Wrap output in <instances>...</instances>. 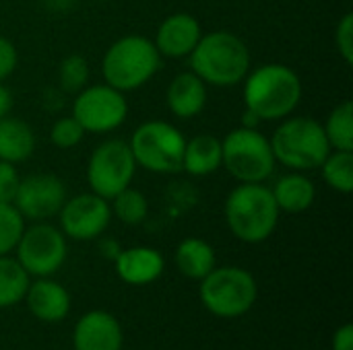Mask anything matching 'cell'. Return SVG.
Here are the masks:
<instances>
[{
	"label": "cell",
	"mask_w": 353,
	"mask_h": 350,
	"mask_svg": "<svg viewBox=\"0 0 353 350\" xmlns=\"http://www.w3.org/2000/svg\"><path fill=\"white\" fill-rule=\"evenodd\" d=\"M242 97L244 107L261 122H281L298 109L304 85L292 66L267 62L248 70L242 80Z\"/></svg>",
	"instance_id": "6da1fadb"
},
{
	"label": "cell",
	"mask_w": 353,
	"mask_h": 350,
	"mask_svg": "<svg viewBox=\"0 0 353 350\" xmlns=\"http://www.w3.org/2000/svg\"><path fill=\"white\" fill-rule=\"evenodd\" d=\"M190 70L207 85L230 89L244 80L252 68V54L246 41L228 29L203 33L186 58Z\"/></svg>",
	"instance_id": "7a4b0ae2"
},
{
	"label": "cell",
	"mask_w": 353,
	"mask_h": 350,
	"mask_svg": "<svg viewBox=\"0 0 353 350\" xmlns=\"http://www.w3.org/2000/svg\"><path fill=\"white\" fill-rule=\"evenodd\" d=\"M223 217L230 233L238 241L256 245L275 233L281 210L269 186L238 184L223 202Z\"/></svg>",
	"instance_id": "3957f363"
},
{
	"label": "cell",
	"mask_w": 353,
	"mask_h": 350,
	"mask_svg": "<svg viewBox=\"0 0 353 350\" xmlns=\"http://www.w3.org/2000/svg\"><path fill=\"white\" fill-rule=\"evenodd\" d=\"M161 62L163 58L159 56L151 37L139 33L122 35L103 52V83L122 93H132L145 87L159 72Z\"/></svg>",
	"instance_id": "277c9868"
},
{
	"label": "cell",
	"mask_w": 353,
	"mask_h": 350,
	"mask_svg": "<svg viewBox=\"0 0 353 350\" xmlns=\"http://www.w3.org/2000/svg\"><path fill=\"white\" fill-rule=\"evenodd\" d=\"M277 165L290 171H314L323 165L333 151L323 124L312 116H288L277 122L275 132L269 136Z\"/></svg>",
	"instance_id": "5b68a950"
},
{
	"label": "cell",
	"mask_w": 353,
	"mask_h": 350,
	"mask_svg": "<svg viewBox=\"0 0 353 350\" xmlns=\"http://www.w3.org/2000/svg\"><path fill=\"white\" fill-rule=\"evenodd\" d=\"M221 167L238 184H265L277 167L269 136L238 126L221 138Z\"/></svg>",
	"instance_id": "8992f818"
},
{
	"label": "cell",
	"mask_w": 353,
	"mask_h": 350,
	"mask_svg": "<svg viewBox=\"0 0 353 350\" xmlns=\"http://www.w3.org/2000/svg\"><path fill=\"white\" fill-rule=\"evenodd\" d=\"M199 299L215 318L236 320L254 307L259 299V285L254 274L246 268L215 266L201 281Z\"/></svg>",
	"instance_id": "52a82bcc"
},
{
	"label": "cell",
	"mask_w": 353,
	"mask_h": 350,
	"mask_svg": "<svg viewBox=\"0 0 353 350\" xmlns=\"http://www.w3.org/2000/svg\"><path fill=\"white\" fill-rule=\"evenodd\" d=\"M186 136L172 122L149 120L134 128L128 146L137 161V167L170 175L182 171V155H184Z\"/></svg>",
	"instance_id": "ba28073f"
},
{
	"label": "cell",
	"mask_w": 353,
	"mask_h": 350,
	"mask_svg": "<svg viewBox=\"0 0 353 350\" xmlns=\"http://www.w3.org/2000/svg\"><path fill=\"white\" fill-rule=\"evenodd\" d=\"M137 169L128 140L108 138L91 151L85 175L93 194L112 200L116 194L132 186Z\"/></svg>",
	"instance_id": "9c48e42d"
},
{
	"label": "cell",
	"mask_w": 353,
	"mask_h": 350,
	"mask_svg": "<svg viewBox=\"0 0 353 350\" xmlns=\"http://www.w3.org/2000/svg\"><path fill=\"white\" fill-rule=\"evenodd\" d=\"M68 256V239L60 227L39 221L31 227H25L17 248L14 258L29 276L46 278L56 274Z\"/></svg>",
	"instance_id": "30bf717a"
},
{
	"label": "cell",
	"mask_w": 353,
	"mask_h": 350,
	"mask_svg": "<svg viewBox=\"0 0 353 350\" xmlns=\"http://www.w3.org/2000/svg\"><path fill=\"white\" fill-rule=\"evenodd\" d=\"M70 116L87 134H110L128 118L126 93L110 87L108 83L87 85L74 95Z\"/></svg>",
	"instance_id": "8fae6325"
},
{
	"label": "cell",
	"mask_w": 353,
	"mask_h": 350,
	"mask_svg": "<svg viewBox=\"0 0 353 350\" xmlns=\"http://www.w3.org/2000/svg\"><path fill=\"white\" fill-rule=\"evenodd\" d=\"M112 223L110 200L89 192L66 198L58 212V227L66 239L93 241L99 239Z\"/></svg>",
	"instance_id": "7c38bea8"
},
{
	"label": "cell",
	"mask_w": 353,
	"mask_h": 350,
	"mask_svg": "<svg viewBox=\"0 0 353 350\" xmlns=\"http://www.w3.org/2000/svg\"><path fill=\"white\" fill-rule=\"evenodd\" d=\"M66 198V184L58 175L31 173L21 177L12 204L25 221L39 223L58 217Z\"/></svg>",
	"instance_id": "4fadbf2b"
},
{
	"label": "cell",
	"mask_w": 353,
	"mask_h": 350,
	"mask_svg": "<svg viewBox=\"0 0 353 350\" xmlns=\"http://www.w3.org/2000/svg\"><path fill=\"white\" fill-rule=\"evenodd\" d=\"M203 35L201 21L190 12H172L168 14L153 37V43L161 58L182 60L192 54Z\"/></svg>",
	"instance_id": "5bb4252c"
},
{
	"label": "cell",
	"mask_w": 353,
	"mask_h": 350,
	"mask_svg": "<svg viewBox=\"0 0 353 350\" xmlns=\"http://www.w3.org/2000/svg\"><path fill=\"white\" fill-rule=\"evenodd\" d=\"M124 332L116 316L93 309L83 314L72 330L74 350H122Z\"/></svg>",
	"instance_id": "9a60e30c"
},
{
	"label": "cell",
	"mask_w": 353,
	"mask_h": 350,
	"mask_svg": "<svg viewBox=\"0 0 353 350\" xmlns=\"http://www.w3.org/2000/svg\"><path fill=\"white\" fill-rule=\"evenodd\" d=\"M114 270L122 283L130 287H147L163 274L165 258L155 248L134 245L118 252L114 258Z\"/></svg>",
	"instance_id": "2e32d148"
},
{
	"label": "cell",
	"mask_w": 353,
	"mask_h": 350,
	"mask_svg": "<svg viewBox=\"0 0 353 350\" xmlns=\"http://www.w3.org/2000/svg\"><path fill=\"white\" fill-rule=\"evenodd\" d=\"M23 301L27 303L31 316L46 324H58L70 311V293L52 276L35 278L33 283H29Z\"/></svg>",
	"instance_id": "e0dca14e"
},
{
	"label": "cell",
	"mask_w": 353,
	"mask_h": 350,
	"mask_svg": "<svg viewBox=\"0 0 353 350\" xmlns=\"http://www.w3.org/2000/svg\"><path fill=\"white\" fill-rule=\"evenodd\" d=\"M207 97V85L192 70L178 72L165 89V105L178 120L196 118L205 109Z\"/></svg>",
	"instance_id": "ac0fdd59"
},
{
	"label": "cell",
	"mask_w": 353,
	"mask_h": 350,
	"mask_svg": "<svg viewBox=\"0 0 353 350\" xmlns=\"http://www.w3.org/2000/svg\"><path fill=\"white\" fill-rule=\"evenodd\" d=\"M271 192L279 210L288 215L306 212L316 200V186L302 171H288L285 175L277 177L271 186Z\"/></svg>",
	"instance_id": "d6986e66"
},
{
	"label": "cell",
	"mask_w": 353,
	"mask_h": 350,
	"mask_svg": "<svg viewBox=\"0 0 353 350\" xmlns=\"http://www.w3.org/2000/svg\"><path fill=\"white\" fill-rule=\"evenodd\" d=\"M221 169V138L215 134H194L186 138L182 155V171L192 177H207Z\"/></svg>",
	"instance_id": "ffe728a7"
},
{
	"label": "cell",
	"mask_w": 353,
	"mask_h": 350,
	"mask_svg": "<svg viewBox=\"0 0 353 350\" xmlns=\"http://www.w3.org/2000/svg\"><path fill=\"white\" fill-rule=\"evenodd\" d=\"M174 262L184 278L201 283L217 266V256L209 241L201 237H186L178 243Z\"/></svg>",
	"instance_id": "44dd1931"
},
{
	"label": "cell",
	"mask_w": 353,
	"mask_h": 350,
	"mask_svg": "<svg viewBox=\"0 0 353 350\" xmlns=\"http://www.w3.org/2000/svg\"><path fill=\"white\" fill-rule=\"evenodd\" d=\"M35 151L33 128L12 116L0 118V161L19 165L25 163Z\"/></svg>",
	"instance_id": "7402d4cb"
},
{
	"label": "cell",
	"mask_w": 353,
	"mask_h": 350,
	"mask_svg": "<svg viewBox=\"0 0 353 350\" xmlns=\"http://www.w3.org/2000/svg\"><path fill=\"white\" fill-rule=\"evenodd\" d=\"M31 276L23 270L17 258L0 256V309L14 307L25 299Z\"/></svg>",
	"instance_id": "603a6c76"
},
{
	"label": "cell",
	"mask_w": 353,
	"mask_h": 350,
	"mask_svg": "<svg viewBox=\"0 0 353 350\" xmlns=\"http://www.w3.org/2000/svg\"><path fill=\"white\" fill-rule=\"evenodd\" d=\"M327 140L333 151H353V103L350 99L337 103L323 122Z\"/></svg>",
	"instance_id": "cb8c5ba5"
},
{
	"label": "cell",
	"mask_w": 353,
	"mask_h": 350,
	"mask_svg": "<svg viewBox=\"0 0 353 350\" xmlns=\"http://www.w3.org/2000/svg\"><path fill=\"white\" fill-rule=\"evenodd\" d=\"M325 184L339 192L352 194L353 190V151H331L319 167Z\"/></svg>",
	"instance_id": "d4e9b609"
},
{
	"label": "cell",
	"mask_w": 353,
	"mask_h": 350,
	"mask_svg": "<svg viewBox=\"0 0 353 350\" xmlns=\"http://www.w3.org/2000/svg\"><path fill=\"white\" fill-rule=\"evenodd\" d=\"M110 208H112V219H118L120 223L134 227L145 223L149 215V200L143 192L128 186L126 190H122L110 200Z\"/></svg>",
	"instance_id": "484cf974"
},
{
	"label": "cell",
	"mask_w": 353,
	"mask_h": 350,
	"mask_svg": "<svg viewBox=\"0 0 353 350\" xmlns=\"http://www.w3.org/2000/svg\"><path fill=\"white\" fill-rule=\"evenodd\" d=\"M89 62L81 54H68L58 64V85L68 95H77L79 91H83L89 85Z\"/></svg>",
	"instance_id": "4316f807"
},
{
	"label": "cell",
	"mask_w": 353,
	"mask_h": 350,
	"mask_svg": "<svg viewBox=\"0 0 353 350\" xmlns=\"http://www.w3.org/2000/svg\"><path fill=\"white\" fill-rule=\"evenodd\" d=\"M25 219L14 204H0V256H10L25 231Z\"/></svg>",
	"instance_id": "83f0119b"
},
{
	"label": "cell",
	"mask_w": 353,
	"mask_h": 350,
	"mask_svg": "<svg viewBox=\"0 0 353 350\" xmlns=\"http://www.w3.org/2000/svg\"><path fill=\"white\" fill-rule=\"evenodd\" d=\"M85 130L83 126L72 118V116H66V118H60L56 120L52 126H50V142L60 149V151H68V149H74L83 142L85 138Z\"/></svg>",
	"instance_id": "f1b7e54d"
},
{
	"label": "cell",
	"mask_w": 353,
	"mask_h": 350,
	"mask_svg": "<svg viewBox=\"0 0 353 350\" xmlns=\"http://www.w3.org/2000/svg\"><path fill=\"white\" fill-rule=\"evenodd\" d=\"M335 47H337V54L341 56V60L352 66L353 64V12L347 10L337 27H335Z\"/></svg>",
	"instance_id": "f546056e"
},
{
	"label": "cell",
	"mask_w": 353,
	"mask_h": 350,
	"mask_svg": "<svg viewBox=\"0 0 353 350\" xmlns=\"http://www.w3.org/2000/svg\"><path fill=\"white\" fill-rule=\"evenodd\" d=\"M21 184V173L17 165L0 161V204H12Z\"/></svg>",
	"instance_id": "4dcf8cb0"
},
{
	"label": "cell",
	"mask_w": 353,
	"mask_h": 350,
	"mask_svg": "<svg viewBox=\"0 0 353 350\" xmlns=\"http://www.w3.org/2000/svg\"><path fill=\"white\" fill-rule=\"evenodd\" d=\"M17 64H19V52H17V45L0 35V83H6V78L12 76V72L17 70Z\"/></svg>",
	"instance_id": "1f68e13d"
},
{
	"label": "cell",
	"mask_w": 353,
	"mask_h": 350,
	"mask_svg": "<svg viewBox=\"0 0 353 350\" xmlns=\"http://www.w3.org/2000/svg\"><path fill=\"white\" fill-rule=\"evenodd\" d=\"M331 350H353V326L343 324L331 338Z\"/></svg>",
	"instance_id": "d6a6232c"
},
{
	"label": "cell",
	"mask_w": 353,
	"mask_h": 350,
	"mask_svg": "<svg viewBox=\"0 0 353 350\" xmlns=\"http://www.w3.org/2000/svg\"><path fill=\"white\" fill-rule=\"evenodd\" d=\"M12 105H14L12 91L6 87V83H0V118H6V116H10V111H12Z\"/></svg>",
	"instance_id": "836d02e7"
},
{
	"label": "cell",
	"mask_w": 353,
	"mask_h": 350,
	"mask_svg": "<svg viewBox=\"0 0 353 350\" xmlns=\"http://www.w3.org/2000/svg\"><path fill=\"white\" fill-rule=\"evenodd\" d=\"M120 250H122V248H118V243H116L114 239H105V241H101V252H103V254H108L112 260L118 256V252H120Z\"/></svg>",
	"instance_id": "e575fe53"
},
{
	"label": "cell",
	"mask_w": 353,
	"mask_h": 350,
	"mask_svg": "<svg viewBox=\"0 0 353 350\" xmlns=\"http://www.w3.org/2000/svg\"><path fill=\"white\" fill-rule=\"evenodd\" d=\"M91 2H112V0H91Z\"/></svg>",
	"instance_id": "d590c367"
}]
</instances>
